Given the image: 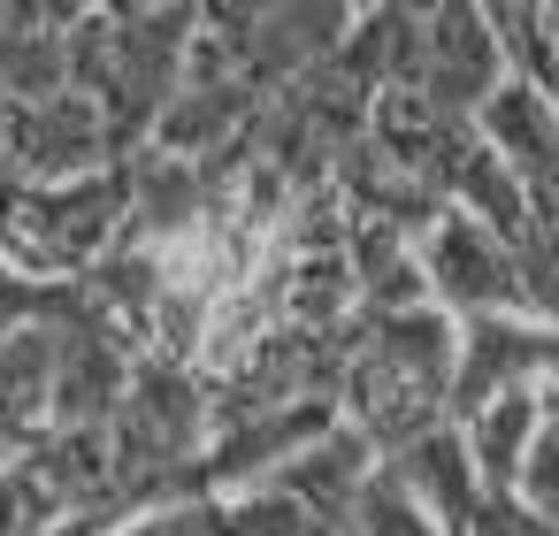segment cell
Returning a JSON list of instances; mask_svg holds the SVG:
<instances>
[{"label": "cell", "instance_id": "obj_1", "mask_svg": "<svg viewBox=\"0 0 559 536\" xmlns=\"http://www.w3.org/2000/svg\"><path fill=\"white\" fill-rule=\"evenodd\" d=\"M437 276H444V291H460V299H498V291H506L498 253H490L475 230H460V223L437 238Z\"/></svg>", "mask_w": 559, "mask_h": 536}, {"label": "cell", "instance_id": "obj_2", "mask_svg": "<svg viewBox=\"0 0 559 536\" xmlns=\"http://www.w3.org/2000/svg\"><path fill=\"white\" fill-rule=\"evenodd\" d=\"M528 421H536V398H528V391H513L498 414H483L475 452H483V467H490V475H506V467H513V444L528 437Z\"/></svg>", "mask_w": 559, "mask_h": 536}, {"label": "cell", "instance_id": "obj_3", "mask_svg": "<svg viewBox=\"0 0 559 536\" xmlns=\"http://www.w3.org/2000/svg\"><path fill=\"white\" fill-rule=\"evenodd\" d=\"M368 536H429V528L414 521V505H406L399 490H376V498H368Z\"/></svg>", "mask_w": 559, "mask_h": 536}]
</instances>
